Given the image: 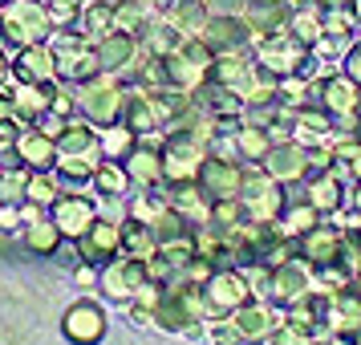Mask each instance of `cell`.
<instances>
[{
    "label": "cell",
    "instance_id": "29",
    "mask_svg": "<svg viewBox=\"0 0 361 345\" xmlns=\"http://www.w3.org/2000/svg\"><path fill=\"white\" fill-rule=\"evenodd\" d=\"M98 163H102V150H73V155H57L53 175L61 179V187H90Z\"/></svg>",
    "mask_w": 361,
    "mask_h": 345
},
{
    "label": "cell",
    "instance_id": "10",
    "mask_svg": "<svg viewBox=\"0 0 361 345\" xmlns=\"http://www.w3.org/2000/svg\"><path fill=\"white\" fill-rule=\"evenodd\" d=\"M98 215L102 212H98V203H94V195H82V191H61L57 203L49 207V219L61 228L66 240H82L85 231L94 228Z\"/></svg>",
    "mask_w": 361,
    "mask_h": 345
},
{
    "label": "cell",
    "instance_id": "2",
    "mask_svg": "<svg viewBox=\"0 0 361 345\" xmlns=\"http://www.w3.org/2000/svg\"><path fill=\"white\" fill-rule=\"evenodd\" d=\"M212 61H215V49L203 37H183L179 49L163 57L166 85H175L183 94H195L199 85H207V78H212Z\"/></svg>",
    "mask_w": 361,
    "mask_h": 345
},
{
    "label": "cell",
    "instance_id": "19",
    "mask_svg": "<svg viewBox=\"0 0 361 345\" xmlns=\"http://www.w3.org/2000/svg\"><path fill=\"white\" fill-rule=\"evenodd\" d=\"M13 94V122L17 126H41L45 114L53 110V94H57V82H45V85H8Z\"/></svg>",
    "mask_w": 361,
    "mask_h": 345
},
{
    "label": "cell",
    "instance_id": "18",
    "mask_svg": "<svg viewBox=\"0 0 361 345\" xmlns=\"http://www.w3.org/2000/svg\"><path fill=\"white\" fill-rule=\"evenodd\" d=\"M13 82L25 85L57 82V53H53L49 41H37V45H25V49L13 53Z\"/></svg>",
    "mask_w": 361,
    "mask_h": 345
},
{
    "label": "cell",
    "instance_id": "26",
    "mask_svg": "<svg viewBox=\"0 0 361 345\" xmlns=\"http://www.w3.org/2000/svg\"><path fill=\"white\" fill-rule=\"evenodd\" d=\"M118 122H122V126H130L138 138H150V134L163 131V122H159V114H154V106H150V98H147V90H142V85H130V90H126V102H122Z\"/></svg>",
    "mask_w": 361,
    "mask_h": 345
},
{
    "label": "cell",
    "instance_id": "33",
    "mask_svg": "<svg viewBox=\"0 0 361 345\" xmlns=\"http://www.w3.org/2000/svg\"><path fill=\"white\" fill-rule=\"evenodd\" d=\"M20 240H25V248H29L33 256H57L61 244H66V236H61V228L49 219V212L29 219V224L20 228Z\"/></svg>",
    "mask_w": 361,
    "mask_h": 345
},
{
    "label": "cell",
    "instance_id": "40",
    "mask_svg": "<svg viewBox=\"0 0 361 345\" xmlns=\"http://www.w3.org/2000/svg\"><path fill=\"white\" fill-rule=\"evenodd\" d=\"M90 187H94V195H102V199H122L134 183L126 179V167H122V163H114V159H102Z\"/></svg>",
    "mask_w": 361,
    "mask_h": 345
},
{
    "label": "cell",
    "instance_id": "24",
    "mask_svg": "<svg viewBox=\"0 0 361 345\" xmlns=\"http://www.w3.org/2000/svg\"><path fill=\"white\" fill-rule=\"evenodd\" d=\"M231 143H235V159L240 163H264V155L276 147V131L264 126V122H252V118H240L231 126Z\"/></svg>",
    "mask_w": 361,
    "mask_h": 345
},
{
    "label": "cell",
    "instance_id": "32",
    "mask_svg": "<svg viewBox=\"0 0 361 345\" xmlns=\"http://www.w3.org/2000/svg\"><path fill=\"white\" fill-rule=\"evenodd\" d=\"M329 305H333V296H329V293H321V289H309L300 301H293V305L284 309V317H288V321H296V325L312 329V333H325Z\"/></svg>",
    "mask_w": 361,
    "mask_h": 345
},
{
    "label": "cell",
    "instance_id": "55",
    "mask_svg": "<svg viewBox=\"0 0 361 345\" xmlns=\"http://www.w3.org/2000/svg\"><path fill=\"white\" fill-rule=\"evenodd\" d=\"M0 118H13V94H8V85H0Z\"/></svg>",
    "mask_w": 361,
    "mask_h": 345
},
{
    "label": "cell",
    "instance_id": "59",
    "mask_svg": "<svg viewBox=\"0 0 361 345\" xmlns=\"http://www.w3.org/2000/svg\"><path fill=\"white\" fill-rule=\"evenodd\" d=\"M353 293H357V296H361V280H357V284H353Z\"/></svg>",
    "mask_w": 361,
    "mask_h": 345
},
{
    "label": "cell",
    "instance_id": "57",
    "mask_svg": "<svg viewBox=\"0 0 361 345\" xmlns=\"http://www.w3.org/2000/svg\"><path fill=\"white\" fill-rule=\"evenodd\" d=\"M349 13H353V20L361 25V0H353V4H349Z\"/></svg>",
    "mask_w": 361,
    "mask_h": 345
},
{
    "label": "cell",
    "instance_id": "51",
    "mask_svg": "<svg viewBox=\"0 0 361 345\" xmlns=\"http://www.w3.org/2000/svg\"><path fill=\"white\" fill-rule=\"evenodd\" d=\"M349 212H353V219H361V179L349 183V203H345Z\"/></svg>",
    "mask_w": 361,
    "mask_h": 345
},
{
    "label": "cell",
    "instance_id": "50",
    "mask_svg": "<svg viewBox=\"0 0 361 345\" xmlns=\"http://www.w3.org/2000/svg\"><path fill=\"white\" fill-rule=\"evenodd\" d=\"M17 134H20V126L13 118H0V159H4L8 150H17Z\"/></svg>",
    "mask_w": 361,
    "mask_h": 345
},
{
    "label": "cell",
    "instance_id": "53",
    "mask_svg": "<svg viewBox=\"0 0 361 345\" xmlns=\"http://www.w3.org/2000/svg\"><path fill=\"white\" fill-rule=\"evenodd\" d=\"M212 13H240L244 8V0H203Z\"/></svg>",
    "mask_w": 361,
    "mask_h": 345
},
{
    "label": "cell",
    "instance_id": "39",
    "mask_svg": "<svg viewBox=\"0 0 361 345\" xmlns=\"http://www.w3.org/2000/svg\"><path fill=\"white\" fill-rule=\"evenodd\" d=\"M122 252H126V256H138V260L159 256V240H154L150 224L134 219V215H126V219H122Z\"/></svg>",
    "mask_w": 361,
    "mask_h": 345
},
{
    "label": "cell",
    "instance_id": "21",
    "mask_svg": "<svg viewBox=\"0 0 361 345\" xmlns=\"http://www.w3.org/2000/svg\"><path fill=\"white\" fill-rule=\"evenodd\" d=\"M122 167H126V179H130L138 191L163 187V147H159V143L138 138V143L130 147V155L122 159Z\"/></svg>",
    "mask_w": 361,
    "mask_h": 345
},
{
    "label": "cell",
    "instance_id": "11",
    "mask_svg": "<svg viewBox=\"0 0 361 345\" xmlns=\"http://www.w3.org/2000/svg\"><path fill=\"white\" fill-rule=\"evenodd\" d=\"M106 329H110V317H106L98 301H73L61 313V333L73 345H98L106 337Z\"/></svg>",
    "mask_w": 361,
    "mask_h": 345
},
{
    "label": "cell",
    "instance_id": "31",
    "mask_svg": "<svg viewBox=\"0 0 361 345\" xmlns=\"http://www.w3.org/2000/svg\"><path fill=\"white\" fill-rule=\"evenodd\" d=\"M321 219H325V215L317 212L305 195H296V199L288 195V203H284V212H280V219H276V231L280 236H288V240L296 244V240H300L305 231H312Z\"/></svg>",
    "mask_w": 361,
    "mask_h": 345
},
{
    "label": "cell",
    "instance_id": "7",
    "mask_svg": "<svg viewBox=\"0 0 361 345\" xmlns=\"http://www.w3.org/2000/svg\"><path fill=\"white\" fill-rule=\"evenodd\" d=\"M203 301L212 317H231V313L252 301V284L240 268H215L207 284H203Z\"/></svg>",
    "mask_w": 361,
    "mask_h": 345
},
{
    "label": "cell",
    "instance_id": "38",
    "mask_svg": "<svg viewBox=\"0 0 361 345\" xmlns=\"http://www.w3.org/2000/svg\"><path fill=\"white\" fill-rule=\"evenodd\" d=\"M179 41H183L179 29H175L166 17H154L147 29L138 33V45H142V53H150V57H166V53H175L179 49Z\"/></svg>",
    "mask_w": 361,
    "mask_h": 345
},
{
    "label": "cell",
    "instance_id": "8",
    "mask_svg": "<svg viewBox=\"0 0 361 345\" xmlns=\"http://www.w3.org/2000/svg\"><path fill=\"white\" fill-rule=\"evenodd\" d=\"M260 167H264V175L276 179L280 187H300V183L312 175V155H309V147L284 138V143H276V147L264 155Z\"/></svg>",
    "mask_w": 361,
    "mask_h": 345
},
{
    "label": "cell",
    "instance_id": "13",
    "mask_svg": "<svg viewBox=\"0 0 361 345\" xmlns=\"http://www.w3.org/2000/svg\"><path fill=\"white\" fill-rule=\"evenodd\" d=\"M78 244V260L94 264H110L114 256H122V219H110V215H98L94 219V228L85 231L82 240H73Z\"/></svg>",
    "mask_w": 361,
    "mask_h": 345
},
{
    "label": "cell",
    "instance_id": "15",
    "mask_svg": "<svg viewBox=\"0 0 361 345\" xmlns=\"http://www.w3.org/2000/svg\"><path fill=\"white\" fill-rule=\"evenodd\" d=\"M341 252H345V228H337V224H325V219L296 240V256L309 264V268L341 264Z\"/></svg>",
    "mask_w": 361,
    "mask_h": 345
},
{
    "label": "cell",
    "instance_id": "23",
    "mask_svg": "<svg viewBox=\"0 0 361 345\" xmlns=\"http://www.w3.org/2000/svg\"><path fill=\"white\" fill-rule=\"evenodd\" d=\"M252 25V37L260 41V37H272V33H284L288 29V20H293V0H244V8H240Z\"/></svg>",
    "mask_w": 361,
    "mask_h": 345
},
{
    "label": "cell",
    "instance_id": "49",
    "mask_svg": "<svg viewBox=\"0 0 361 345\" xmlns=\"http://www.w3.org/2000/svg\"><path fill=\"white\" fill-rule=\"evenodd\" d=\"M25 228V207L13 203V199H4V207H0V231H20Z\"/></svg>",
    "mask_w": 361,
    "mask_h": 345
},
{
    "label": "cell",
    "instance_id": "47",
    "mask_svg": "<svg viewBox=\"0 0 361 345\" xmlns=\"http://www.w3.org/2000/svg\"><path fill=\"white\" fill-rule=\"evenodd\" d=\"M82 4L85 0H45L53 29H78V20H82Z\"/></svg>",
    "mask_w": 361,
    "mask_h": 345
},
{
    "label": "cell",
    "instance_id": "25",
    "mask_svg": "<svg viewBox=\"0 0 361 345\" xmlns=\"http://www.w3.org/2000/svg\"><path fill=\"white\" fill-rule=\"evenodd\" d=\"M57 138H53L49 131H41V126H20L17 134V159L29 171H53V163H57Z\"/></svg>",
    "mask_w": 361,
    "mask_h": 345
},
{
    "label": "cell",
    "instance_id": "46",
    "mask_svg": "<svg viewBox=\"0 0 361 345\" xmlns=\"http://www.w3.org/2000/svg\"><path fill=\"white\" fill-rule=\"evenodd\" d=\"M317 337L321 333H312V329H305V325H296V321H276V329H272V337L268 341L272 345H317Z\"/></svg>",
    "mask_w": 361,
    "mask_h": 345
},
{
    "label": "cell",
    "instance_id": "41",
    "mask_svg": "<svg viewBox=\"0 0 361 345\" xmlns=\"http://www.w3.org/2000/svg\"><path fill=\"white\" fill-rule=\"evenodd\" d=\"M154 17L159 13L150 8V0H114V29H122V33L138 37Z\"/></svg>",
    "mask_w": 361,
    "mask_h": 345
},
{
    "label": "cell",
    "instance_id": "61",
    "mask_svg": "<svg viewBox=\"0 0 361 345\" xmlns=\"http://www.w3.org/2000/svg\"><path fill=\"white\" fill-rule=\"evenodd\" d=\"M0 207H4V195H0Z\"/></svg>",
    "mask_w": 361,
    "mask_h": 345
},
{
    "label": "cell",
    "instance_id": "27",
    "mask_svg": "<svg viewBox=\"0 0 361 345\" xmlns=\"http://www.w3.org/2000/svg\"><path fill=\"white\" fill-rule=\"evenodd\" d=\"M252 69H256V53H252V49L215 53V61H212V78H207V82L228 85V90H240V85H244L247 78H252Z\"/></svg>",
    "mask_w": 361,
    "mask_h": 345
},
{
    "label": "cell",
    "instance_id": "1",
    "mask_svg": "<svg viewBox=\"0 0 361 345\" xmlns=\"http://www.w3.org/2000/svg\"><path fill=\"white\" fill-rule=\"evenodd\" d=\"M53 20L45 0H4L0 4V45L17 53L25 45H37V41H49Z\"/></svg>",
    "mask_w": 361,
    "mask_h": 345
},
{
    "label": "cell",
    "instance_id": "58",
    "mask_svg": "<svg viewBox=\"0 0 361 345\" xmlns=\"http://www.w3.org/2000/svg\"><path fill=\"white\" fill-rule=\"evenodd\" d=\"M353 122H357V131H361V102H357V110H353Z\"/></svg>",
    "mask_w": 361,
    "mask_h": 345
},
{
    "label": "cell",
    "instance_id": "22",
    "mask_svg": "<svg viewBox=\"0 0 361 345\" xmlns=\"http://www.w3.org/2000/svg\"><path fill=\"white\" fill-rule=\"evenodd\" d=\"M195 102L215 118V122H219V131H231V126H235V122L247 114V106H244V98H240V90H228V85H215V82L199 85V90H195Z\"/></svg>",
    "mask_w": 361,
    "mask_h": 345
},
{
    "label": "cell",
    "instance_id": "4",
    "mask_svg": "<svg viewBox=\"0 0 361 345\" xmlns=\"http://www.w3.org/2000/svg\"><path fill=\"white\" fill-rule=\"evenodd\" d=\"M126 78H118V73H98V78H90V82L78 85V114L90 118L94 126H110L118 122L122 114V102H126Z\"/></svg>",
    "mask_w": 361,
    "mask_h": 345
},
{
    "label": "cell",
    "instance_id": "54",
    "mask_svg": "<svg viewBox=\"0 0 361 345\" xmlns=\"http://www.w3.org/2000/svg\"><path fill=\"white\" fill-rule=\"evenodd\" d=\"M13 78V53H8V45H0V85Z\"/></svg>",
    "mask_w": 361,
    "mask_h": 345
},
{
    "label": "cell",
    "instance_id": "42",
    "mask_svg": "<svg viewBox=\"0 0 361 345\" xmlns=\"http://www.w3.org/2000/svg\"><path fill=\"white\" fill-rule=\"evenodd\" d=\"M134 143H138V134H134L130 126H122V122L98 126V150H102V159H114V163H122V159L130 155Z\"/></svg>",
    "mask_w": 361,
    "mask_h": 345
},
{
    "label": "cell",
    "instance_id": "9",
    "mask_svg": "<svg viewBox=\"0 0 361 345\" xmlns=\"http://www.w3.org/2000/svg\"><path fill=\"white\" fill-rule=\"evenodd\" d=\"M199 187L207 191V199H240L244 195V163L240 159H224V155H207L199 167Z\"/></svg>",
    "mask_w": 361,
    "mask_h": 345
},
{
    "label": "cell",
    "instance_id": "12",
    "mask_svg": "<svg viewBox=\"0 0 361 345\" xmlns=\"http://www.w3.org/2000/svg\"><path fill=\"white\" fill-rule=\"evenodd\" d=\"M309 289H312V268L300 260V256H288V260L276 264L272 277H268V305H272V309H288V305L300 301Z\"/></svg>",
    "mask_w": 361,
    "mask_h": 345
},
{
    "label": "cell",
    "instance_id": "34",
    "mask_svg": "<svg viewBox=\"0 0 361 345\" xmlns=\"http://www.w3.org/2000/svg\"><path fill=\"white\" fill-rule=\"evenodd\" d=\"M293 143H300V147H321V143H329L333 138V118L325 114V110H296L293 118V134H288Z\"/></svg>",
    "mask_w": 361,
    "mask_h": 345
},
{
    "label": "cell",
    "instance_id": "52",
    "mask_svg": "<svg viewBox=\"0 0 361 345\" xmlns=\"http://www.w3.org/2000/svg\"><path fill=\"white\" fill-rule=\"evenodd\" d=\"M73 277H78V284H85V289H90V284H98V268H94V264H78V272H73Z\"/></svg>",
    "mask_w": 361,
    "mask_h": 345
},
{
    "label": "cell",
    "instance_id": "45",
    "mask_svg": "<svg viewBox=\"0 0 361 345\" xmlns=\"http://www.w3.org/2000/svg\"><path fill=\"white\" fill-rule=\"evenodd\" d=\"M240 219H247V212H244V199H215L212 203V228H219V231H231Z\"/></svg>",
    "mask_w": 361,
    "mask_h": 345
},
{
    "label": "cell",
    "instance_id": "62",
    "mask_svg": "<svg viewBox=\"0 0 361 345\" xmlns=\"http://www.w3.org/2000/svg\"><path fill=\"white\" fill-rule=\"evenodd\" d=\"M0 4H4V0H0Z\"/></svg>",
    "mask_w": 361,
    "mask_h": 345
},
{
    "label": "cell",
    "instance_id": "36",
    "mask_svg": "<svg viewBox=\"0 0 361 345\" xmlns=\"http://www.w3.org/2000/svg\"><path fill=\"white\" fill-rule=\"evenodd\" d=\"M78 33L94 45L106 33H114V0H85L82 4V20H78Z\"/></svg>",
    "mask_w": 361,
    "mask_h": 345
},
{
    "label": "cell",
    "instance_id": "14",
    "mask_svg": "<svg viewBox=\"0 0 361 345\" xmlns=\"http://www.w3.org/2000/svg\"><path fill=\"white\" fill-rule=\"evenodd\" d=\"M94 57H98L102 73H118V78H130L138 61H142V45H138V37L134 33H106L102 41H94Z\"/></svg>",
    "mask_w": 361,
    "mask_h": 345
},
{
    "label": "cell",
    "instance_id": "5",
    "mask_svg": "<svg viewBox=\"0 0 361 345\" xmlns=\"http://www.w3.org/2000/svg\"><path fill=\"white\" fill-rule=\"evenodd\" d=\"M357 102H361V85L353 78H345L341 69H333L325 78H312V106L325 110L333 122H349L353 110H357Z\"/></svg>",
    "mask_w": 361,
    "mask_h": 345
},
{
    "label": "cell",
    "instance_id": "48",
    "mask_svg": "<svg viewBox=\"0 0 361 345\" xmlns=\"http://www.w3.org/2000/svg\"><path fill=\"white\" fill-rule=\"evenodd\" d=\"M207 325H212V341L215 345H244V337H240V329H235L231 317H212Z\"/></svg>",
    "mask_w": 361,
    "mask_h": 345
},
{
    "label": "cell",
    "instance_id": "43",
    "mask_svg": "<svg viewBox=\"0 0 361 345\" xmlns=\"http://www.w3.org/2000/svg\"><path fill=\"white\" fill-rule=\"evenodd\" d=\"M61 195V179L53 171H29V183H25V203H33L41 212H49Z\"/></svg>",
    "mask_w": 361,
    "mask_h": 345
},
{
    "label": "cell",
    "instance_id": "35",
    "mask_svg": "<svg viewBox=\"0 0 361 345\" xmlns=\"http://www.w3.org/2000/svg\"><path fill=\"white\" fill-rule=\"evenodd\" d=\"M159 17H166L175 29H179V37H199L203 29H207V17H212V8L203 4V0H175L166 13H159Z\"/></svg>",
    "mask_w": 361,
    "mask_h": 345
},
{
    "label": "cell",
    "instance_id": "30",
    "mask_svg": "<svg viewBox=\"0 0 361 345\" xmlns=\"http://www.w3.org/2000/svg\"><path fill=\"white\" fill-rule=\"evenodd\" d=\"M231 321H235V329H240L244 341H268L272 329H276V313H272V305L247 301V305H240V309L231 313Z\"/></svg>",
    "mask_w": 361,
    "mask_h": 345
},
{
    "label": "cell",
    "instance_id": "44",
    "mask_svg": "<svg viewBox=\"0 0 361 345\" xmlns=\"http://www.w3.org/2000/svg\"><path fill=\"white\" fill-rule=\"evenodd\" d=\"M321 17H325V13H321V8H317V4H305V8H296L293 13V20H288V33L296 37V41H300V45H317V41H321V33H325V29H321Z\"/></svg>",
    "mask_w": 361,
    "mask_h": 345
},
{
    "label": "cell",
    "instance_id": "16",
    "mask_svg": "<svg viewBox=\"0 0 361 345\" xmlns=\"http://www.w3.org/2000/svg\"><path fill=\"white\" fill-rule=\"evenodd\" d=\"M325 337L337 345H357L361 341V296L353 289L333 296L329 305V317H325Z\"/></svg>",
    "mask_w": 361,
    "mask_h": 345
},
{
    "label": "cell",
    "instance_id": "28",
    "mask_svg": "<svg viewBox=\"0 0 361 345\" xmlns=\"http://www.w3.org/2000/svg\"><path fill=\"white\" fill-rule=\"evenodd\" d=\"M163 191H166V203L179 215H187L195 228L212 219V199H207V191L199 183H175V187H163Z\"/></svg>",
    "mask_w": 361,
    "mask_h": 345
},
{
    "label": "cell",
    "instance_id": "20",
    "mask_svg": "<svg viewBox=\"0 0 361 345\" xmlns=\"http://www.w3.org/2000/svg\"><path fill=\"white\" fill-rule=\"evenodd\" d=\"M305 199H309L312 207L321 215H337L349 203V183H345L341 171H312L309 179H305Z\"/></svg>",
    "mask_w": 361,
    "mask_h": 345
},
{
    "label": "cell",
    "instance_id": "3",
    "mask_svg": "<svg viewBox=\"0 0 361 345\" xmlns=\"http://www.w3.org/2000/svg\"><path fill=\"white\" fill-rule=\"evenodd\" d=\"M252 53H256V66L272 78H293V73H312V49L300 45L288 29L284 33H272V37H260L252 41Z\"/></svg>",
    "mask_w": 361,
    "mask_h": 345
},
{
    "label": "cell",
    "instance_id": "60",
    "mask_svg": "<svg viewBox=\"0 0 361 345\" xmlns=\"http://www.w3.org/2000/svg\"><path fill=\"white\" fill-rule=\"evenodd\" d=\"M4 171H8V167H4V163H0V179H4Z\"/></svg>",
    "mask_w": 361,
    "mask_h": 345
},
{
    "label": "cell",
    "instance_id": "17",
    "mask_svg": "<svg viewBox=\"0 0 361 345\" xmlns=\"http://www.w3.org/2000/svg\"><path fill=\"white\" fill-rule=\"evenodd\" d=\"M199 37H203V41H207L215 53L252 49V41H256L244 13H212V17H207V29H203Z\"/></svg>",
    "mask_w": 361,
    "mask_h": 345
},
{
    "label": "cell",
    "instance_id": "6",
    "mask_svg": "<svg viewBox=\"0 0 361 345\" xmlns=\"http://www.w3.org/2000/svg\"><path fill=\"white\" fill-rule=\"evenodd\" d=\"M147 280H150V264L138 260V256H126V252L98 268V289L110 296V301H118V305H126Z\"/></svg>",
    "mask_w": 361,
    "mask_h": 345
},
{
    "label": "cell",
    "instance_id": "56",
    "mask_svg": "<svg viewBox=\"0 0 361 345\" xmlns=\"http://www.w3.org/2000/svg\"><path fill=\"white\" fill-rule=\"evenodd\" d=\"M171 4H175V0H150V8H154V13H166Z\"/></svg>",
    "mask_w": 361,
    "mask_h": 345
},
{
    "label": "cell",
    "instance_id": "37",
    "mask_svg": "<svg viewBox=\"0 0 361 345\" xmlns=\"http://www.w3.org/2000/svg\"><path fill=\"white\" fill-rule=\"evenodd\" d=\"M57 150L61 155H73V150H98V126L90 122V118L73 114L61 122V131H57Z\"/></svg>",
    "mask_w": 361,
    "mask_h": 345
}]
</instances>
